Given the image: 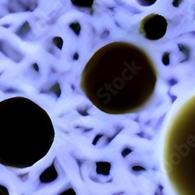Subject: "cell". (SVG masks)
<instances>
[{
  "label": "cell",
  "mask_w": 195,
  "mask_h": 195,
  "mask_svg": "<svg viewBox=\"0 0 195 195\" xmlns=\"http://www.w3.org/2000/svg\"><path fill=\"white\" fill-rule=\"evenodd\" d=\"M55 140L50 116L24 97L0 102V164L13 169L31 167L46 156Z\"/></svg>",
  "instance_id": "7a4b0ae2"
},
{
  "label": "cell",
  "mask_w": 195,
  "mask_h": 195,
  "mask_svg": "<svg viewBox=\"0 0 195 195\" xmlns=\"http://www.w3.org/2000/svg\"><path fill=\"white\" fill-rule=\"evenodd\" d=\"M132 169L134 171H137V172H141V171H145V169L141 166H134L132 167Z\"/></svg>",
  "instance_id": "30bf717a"
},
{
  "label": "cell",
  "mask_w": 195,
  "mask_h": 195,
  "mask_svg": "<svg viewBox=\"0 0 195 195\" xmlns=\"http://www.w3.org/2000/svg\"><path fill=\"white\" fill-rule=\"evenodd\" d=\"M157 1L158 0H137L139 4L143 7H151L153 4H155Z\"/></svg>",
  "instance_id": "52a82bcc"
},
{
  "label": "cell",
  "mask_w": 195,
  "mask_h": 195,
  "mask_svg": "<svg viewBox=\"0 0 195 195\" xmlns=\"http://www.w3.org/2000/svg\"><path fill=\"white\" fill-rule=\"evenodd\" d=\"M157 71L149 55L126 42L105 45L94 53L82 73L80 86L99 109L129 113L151 99Z\"/></svg>",
  "instance_id": "6da1fadb"
},
{
  "label": "cell",
  "mask_w": 195,
  "mask_h": 195,
  "mask_svg": "<svg viewBox=\"0 0 195 195\" xmlns=\"http://www.w3.org/2000/svg\"><path fill=\"white\" fill-rule=\"evenodd\" d=\"M96 172L98 174H102L103 176H109L111 169V164L107 161H101L96 163Z\"/></svg>",
  "instance_id": "5b68a950"
},
{
  "label": "cell",
  "mask_w": 195,
  "mask_h": 195,
  "mask_svg": "<svg viewBox=\"0 0 195 195\" xmlns=\"http://www.w3.org/2000/svg\"><path fill=\"white\" fill-rule=\"evenodd\" d=\"M130 152H132V150L130 148H125L123 151H122V155H123V157H126V155H128Z\"/></svg>",
  "instance_id": "8fae6325"
},
{
  "label": "cell",
  "mask_w": 195,
  "mask_h": 195,
  "mask_svg": "<svg viewBox=\"0 0 195 195\" xmlns=\"http://www.w3.org/2000/svg\"><path fill=\"white\" fill-rule=\"evenodd\" d=\"M0 195H9L8 189L2 185H0Z\"/></svg>",
  "instance_id": "ba28073f"
},
{
  "label": "cell",
  "mask_w": 195,
  "mask_h": 195,
  "mask_svg": "<svg viewBox=\"0 0 195 195\" xmlns=\"http://www.w3.org/2000/svg\"><path fill=\"white\" fill-rule=\"evenodd\" d=\"M168 28L166 17L157 13H151L143 18L139 31L146 39L157 41L165 37Z\"/></svg>",
  "instance_id": "3957f363"
},
{
  "label": "cell",
  "mask_w": 195,
  "mask_h": 195,
  "mask_svg": "<svg viewBox=\"0 0 195 195\" xmlns=\"http://www.w3.org/2000/svg\"><path fill=\"white\" fill-rule=\"evenodd\" d=\"M72 4L81 9L91 8L94 4V0H70Z\"/></svg>",
  "instance_id": "8992f818"
},
{
  "label": "cell",
  "mask_w": 195,
  "mask_h": 195,
  "mask_svg": "<svg viewBox=\"0 0 195 195\" xmlns=\"http://www.w3.org/2000/svg\"><path fill=\"white\" fill-rule=\"evenodd\" d=\"M59 195H76V193L73 189L69 188L64 191V192H63L62 194H60Z\"/></svg>",
  "instance_id": "9c48e42d"
},
{
  "label": "cell",
  "mask_w": 195,
  "mask_h": 195,
  "mask_svg": "<svg viewBox=\"0 0 195 195\" xmlns=\"http://www.w3.org/2000/svg\"><path fill=\"white\" fill-rule=\"evenodd\" d=\"M58 173L55 169L54 165L47 169L40 176V180L42 183H49L55 180L57 178Z\"/></svg>",
  "instance_id": "277c9868"
}]
</instances>
